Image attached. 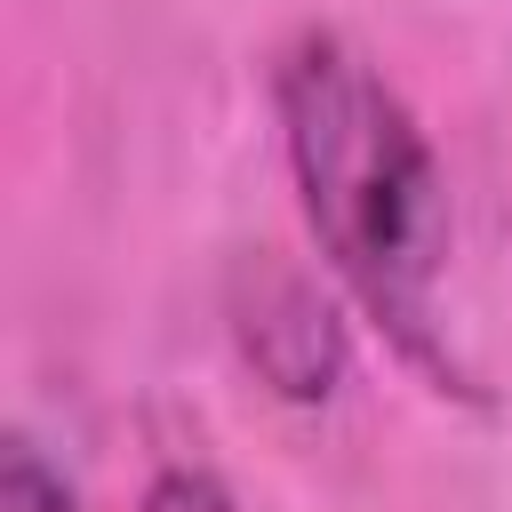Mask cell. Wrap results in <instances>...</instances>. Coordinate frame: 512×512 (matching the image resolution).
<instances>
[{
  "mask_svg": "<svg viewBox=\"0 0 512 512\" xmlns=\"http://www.w3.org/2000/svg\"><path fill=\"white\" fill-rule=\"evenodd\" d=\"M272 112L328 272L400 360H416L440 392H472L440 320L448 184L400 88L344 32H296L272 64Z\"/></svg>",
  "mask_w": 512,
  "mask_h": 512,
  "instance_id": "6da1fadb",
  "label": "cell"
},
{
  "mask_svg": "<svg viewBox=\"0 0 512 512\" xmlns=\"http://www.w3.org/2000/svg\"><path fill=\"white\" fill-rule=\"evenodd\" d=\"M232 328H240V352L264 368L272 392H288V400H328L336 392V376H344V328H336V312L296 272L256 264V280L232 304Z\"/></svg>",
  "mask_w": 512,
  "mask_h": 512,
  "instance_id": "7a4b0ae2",
  "label": "cell"
},
{
  "mask_svg": "<svg viewBox=\"0 0 512 512\" xmlns=\"http://www.w3.org/2000/svg\"><path fill=\"white\" fill-rule=\"evenodd\" d=\"M0 512H80V504H72V488L40 464L32 440H8V456H0Z\"/></svg>",
  "mask_w": 512,
  "mask_h": 512,
  "instance_id": "3957f363",
  "label": "cell"
},
{
  "mask_svg": "<svg viewBox=\"0 0 512 512\" xmlns=\"http://www.w3.org/2000/svg\"><path fill=\"white\" fill-rule=\"evenodd\" d=\"M144 512H256V504H240V496H232L224 480H208V472H168Z\"/></svg>",
  "mask_w": 512,
  "mask_h": 512,
  "instance_id": "277c9868",
  "label": "cell"
}]
</instances>
